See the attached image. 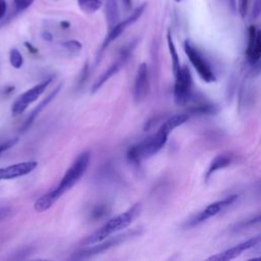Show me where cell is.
<instances>
[{
  "instance_id": "6da1fadb",
  "label": "cell",
  "mask_w": 261,
  "mask_h": 261,
  "mask_svg": "<svg viewBox=\"0 0 261 261\" xmlns=\"http://www.w3.org/2000/svg\"><path fill=\"white\" fill-rule=\"evenodd\" d=\"M140 211H141V205L140 204L134 205L127 211L114 216L113 218L108 220L106 223H104L100 228L95 230L93 233L84 238L80 242V245L87 247V246L97 244L107 239L108 237H111L115 232H118L119 230H122L123 228L128 227L129 224L133 222V219L137 217Z\"/></svg>"
},
{
  "instance_id": "7a4b0ae2",
  "label": "cell",
  "mask_w": 261,
  "mask_h": 261,
  "mask_svg": "<svg viewBox=\"0 0 261 261\" xmlns=\"http://www.w3.org/2000/svg\"><path fill=\"white\" fill-rule=\"evenodd\" d=\"M168 136L169 134L159 127L154 135L144 139L127 151L128 160L134 163H140L142 160L153 156L163 148Z\"/></svg>"
},
{
  "instance_id": "3957f363",
  "label": "cell",
  "mask_w": 261,
  "mask_h": 261,
  "mask_svg": "<svg viewBox=\"0 0 261 261\" xmlns=\"http://www.w3.org/2000/svg\"><path fill=\"white\" fill-rule=\"evenodd\" d=\"M90 159H91V153L89 151H85L81 153L74 159V161L65 171L64 175L62 176L57 187L54 189V191L59 197H61L64 193L69 191L75 184L80 181V179L83 177V175L85 174V172L89 167Z\"/></svg>"
},
{
  "instance_id": "277c9868",
  "label": "cell",
  "mask_w": 261,
  "mask_h": 261,
  "mask_svg": "<svg viewBox=\"0 0 261 261\" xmlns=\"http://www.w3.org/2000/svg\"><path fill=\"white\" fill-rule=\"evenodd\" d=\"M138 233H139L138 230H128L126 232L111 236L110 239H105V240H103V241H101L97 244L87 246L85 249H82L80 251L74 252L69 257V259H71V260H87V259H90L94 256L102 254V253L108 251L109 249H112V248L120 245L121 243H123L127 240H130L132 238L138 236Z\"/></svg>"
},
{
  "instance_id": "5b68a950",
  "label": "cell",
  "mask_w": 261,
  "mask_h": 261,
  "mask_svg": "<svg viewBox=\"0 0 261 261\" xmlns=\"http://www.w3.org/2000/svg\"><path fill=\"white\" fill-rule=\"evenodd\" d=\"M184 49L190 62L196 69L198 75L207 84L216 82V75L209 61L190 40L185 41Z\"/></svg>"
},
{
  "instance_id": "8992f818",
  "label": "cell",
  "mask_w": 261,
  "mask_h": 261,
  "mask_svg": "<svg viewBox=\"0 0 261 261\" xmlns=\"http://www.w3.org/2000/svg\"><path fill=\"white\" fill-rule=\"evenodd\" d=\"M175 82L173 87L174 102L178 106L186 105L192 99L193 77L190 68L187 65L180 67L177 73L174 75Z\"/></svg>"
},
{
  "instance_id": "52a82bcc",
  "label": "cell",
  "mask_w": 261,
  "mask_h": 261,
  "mask_svg": "<svg viewBox=\"0 0 261 261\" xmlns=\"http://www.w3.org/2000/svg\"><path fill=\"white\" fill-rule=\"evenodd\" d=\"M239 196L236 194L226 196L225 198L215 201L211 204H209L208 206H206L202 211H200L199 213H197L194 217H192L188 222H187V226L189 227H194L199 225L200 223L206 221L207 219L217 215L218 213H220L222 210H224L225 208H227L228 206H230L231 204H233L237 200H238Z\"/></svg>"
},
{
  "instance_id": "ba28073f",
  "label": "cell",
  "mask_w": 261,
  "mask_h": 261,
  "mask_svg": "<svg viewBox=\"0 0 261 261\" xmlns=\"http://www.w3.org/2000/svg\"><path fill=\"white\" fill-rule=\"evenodd\" d=\"M146 7H147V3H146V2L142 3L140 6H138V7L135 9V11H134L126 19H124V20H122V21H120V22H117L114 27H112L111 29H109V33L107 34V36H106L105 40L103 41L102 46H101V48H100L98 58H100V55L104 52V50H105L114 40H116V39L124 32V30H125L126 28H128L129 25H132L133 23H135V22L141 17V15L144 13Z\"/></svg>"
},
{
  "instance_id": "9c48e42d",
  "label": "cell",
  "mask_w": 261,
  "mask_h": 261,
  "mask_svg": "<svg viewBox=\"0 0 261 261\" xmlns=\"http://www.w3.org/2000/svg\"><path fill=\"white\" fill-rule=\"evenodd\" d=\"M52 79L45 80L38 85L34 86L33 88L29 89L24 93H22L12 104L11 106V112L13 115H18L24 112V110L28 108L30 104L35 102L47 89V87L50 85Z\"/></svg>"
},
{
  "instance_id": "30bf717a",
  "label": "cell",
  "mask_w": 261,
  "mask_h": 261,
  "mask_svg": "<svg viewBox=\"0 0 261 261\" xmlns=\"http://www.w3.org/2000/svg\"><path fill=\"white\" fill-rule=\"evenodd\" d=\"M133 48H134V44H132L130 46H127L126 48H124L121 51L119 57L93 84L92 91H91L92 93L97 92L110 77H112L115 73H117L123 67V65L127 62V60H128V58L130 56V52H132Z\"/></svg>"
},
{
  "instance_id": "8fae6325",
  "label": "cell",
  "mask_w": 261,
  "mask_h": 261,
  "mask_svg": "<svg viewBox=\"0 0 261 261\" xmlns=\"http://www.w3.org/2000/svg\"><path fill=\"white\" fill-rule=\"evenodd\" d=\"M150 90V75H149V68L147 63L143 62L140 64L137 75L134 83L133 95L134 99L137 103L143 102Z\"/></svg>"
},
{
  "instance_id": "7c38bea8",
  "label": "cell",
  "mask_w": 261,
  "mask_h": 261,
  "mask_svg": "<svg viewBox=\"0 0 261 261\" xmlns=\"http://www.w3.org/2000/svg\"><path fill=\"white\" fill-rule=\"evenodd\" d=\"M246 59L251 66L261 60V30L255 25H251L248 30Z\"/></svg>"
},
{
  "instance_id": "4fadbf2b",
  "label": "cell",
  "mask_w": 261,
  "mask_h": 261,
  "mask_svg": "<svg viewBox=\"0 0 261 261\" xmlns=\"http://www.w3.org/2000/svg\"><path fill=\"white\" fill-rule=\"evenodd\" d=\"M261 244L260 242V238L259 236H256V237H253L249 240H246L244 242H241L239 243L238 245L221 252V253H218L216 255H213L211 257H209L207 260H212V261H227V260H231V259H234L237 258L238 256H240L243 252L245 251H248L252 248H254L255 246Z\"/></svg>"
},
{
  "instance_id": "5bb4252c",
  "label": "cell",
  "mask_w": 261,
  "mask_h": 261,
  "mask_svg": "<svg viewBox=\"0 0 261 261\" xmlns=\"http://www.w3.org/2000/svg\"><path fill=\"white\" fill-rule=\"evenodd\" d=\"M38 165L37 161L29 160L0 168V180L20 177L32 172Z\"/></svg>"
},
{
  "instance_id": "9a60e30c",
  "label": "cell",
  "mask_w": 261,
  "mask_h": 261,
  "mask_svg": "<svg viewBox=\"0 0 261 261\" xmlns=\"http://www.w3.org/2000/svg\"><path fill=\"white\" fill-rule=\"evenodd\" d=\"M232 161V155L229 153H222L217 155L216 157H214V159L211 161L205 175V181H208L210 179V177L218 170L223 169L225 167H227Z\"/></svg>"
},
{
  "instance_id": "2e32d148",
  "label": "cell",
  "mask_w": 261,
  "mask_h": 261,
  "mask_svg": "<svg viewBox=\"0 0 261 261\" xmlns=\"http://www.w3.org/2000/svg\"><path fill=\"white\" fill-rule=\"evenodd\" d=\"M60 89H61V85L57 86L40 104H38V106L31 112V114L29 115V117H28L27 120L24 121L23 125L21 126V130H22V132L27 130V129L32 125V123L35 121V119L38 117V115L45 109V107L51 102V100H53V99L55 98V96L58 94V92H59Z\"/></svg>"
},
{
  "instance_id": "e0dca14e",
  "label": "cell",
  "mask_w": 261,
  "mask_h": 261,
  "mask_svg": "<svg viewBox=\"0 0 261 261\" xmlns=\"http://www.w3.org/2000/svg\"><path fill=\"white\" fill-rule=\"evenodd\" d=\"M60 197L56 194V192L54 190H51L50 192L46 193L45 195L41 196L40 198H38L35 203H34V209L37 212H45L48 209H50L55 202L59 199Z\"/></svg>"
},
{
  "instance_id": "ac0fdd59",
  "label": "cell",
  "mask_w": 261,
  "mask_h": 261,
  "mask_svg": "<svg viewBox=\"0 0 261 261\" xmlns=\"http://www.w3.org/2000/svg\"><path fill=\"white\" fill-rule=\"evenodd\" d=\"M105 15L108 28L111 29L118 22L119 10L117 0H105Z\"/></svg>"
},
{
  "instance_id": "d6986e66",
  "label": "cell",
  "mask_w": 261,
  "mask_h": 261,
  "mask_svg": "<svg viewBox=\"0 0 261 261\" xmlns=\"http://www.w3.org/2000/svg\"><path fill=\"white\" fill-rule=\"evenodd\" d=\"M190 118V113H179V114H174L167 118L162 124L161 128L165 130L167 134H170L174 128L180 126L185 122H187Z\"/></svg>"
},
{
  "instance_id": "ffe728a7",
  "label": "cell",
  "mask_w": 261,
  "mask_h": 261,
  "mask_svg": "<svg viewBox=\"0 0 261 261\" xmlns=\"http://www.w3.org/2000/svg\"><path fill=\"white\" fill-rule=\"evenodd\" d=\"M166 40H167V46H168V50H169L170 57H171L172 71H173V74L175 75V74L177 73V71L180 69L181 65H180V62H179V57H178V54H177L175 45H174V43H173V40H172V37H171V34H170L169 31L167 32Z\"/></svg>"
},
{
  "instance_id": "44dd1931",
  "label": "cell",
  "mask_w": 261,
  "mask_h": 261,
  "mask_svg": "<svg viewBox=\"0 0 261 261\" xmlns=\"http://www.w3.org/2000/svg\"><path fill=\"white\" fill-rule=\"evenodd\" d=\"M217 110L218 109H217L216 105L206 102V101H201V102H198L195 105H193L190 109V112L211 115V114H215L217 112Z\"/></svg>"
},
{
  "instance_id": "7402d4cb",
  "label": "cell",
  "mask_w": 261,
  "mask_h": 261,
  "mask_svg": "<svg viewBox=\"0 0 261 261\" xmlns=\"http://www.w3.org/2000/svg\"><path fill=\"white\" fill-rule=\"evenodd\" d=\"M77 5L84 12L93 13L102 6V0H77Z\"/></svg>"
},
{
  "instance_id": "603a6c76",
  "label": "cell",
  "mask_w": 261,
  "mask_h": 261,
  "mask_svg": "<svg viewBox=\"0 0 261 261\" xmlns=\"http://www.w3.org/2000/svg\"><path fill=\"white\" fill-rule=\"evenodd\" d=\"M261 223V212L256 214L255 216L251 217V218H248L240 223H238L236 226H234V230H240V229H245V228H248V227H251V226H254L256 224H259Z\"/></svg>"
},
{
  "instance_id": "cb8c5ba5",
  "label": "cell",
  "mask_w": 261,
  "mask_h": 261,
  "mask_svg": "<svg viewBox=\"0 0 261 261\" xmlns=\"http://www.w3.org/2000/svg\"><path fill=\"white\" fill-rule=\"evenodd\" d=\"M9 61H10V64L14 67V68H20L22 63H23V59H22V56L20 54V52L13 48L10 50L9 52Z\"/></svg>"
},
{
  "instance_id": "d4e9b609",
  "label": "cell",
  "mask_w": 261,
  "mask_h": 261,
  "mask_svg": "<svg viewBox=\"0 0 261 261\" xmlns=\"http://www.w3.org/2000/svg\"><path fill=\"white\" fill-rule=\"evenodd\" d=\"M14 214V209L7 205H0V223L6 221Z\"/></svg>"
},
{
  "instance_id": "484cf974",
  "label": "cell",
  "mask_w": 261,
  "mask_h": 261,
  "mask_svg": "<svg viewBox=\"0 0 261 261\" xmlns=\"http://www.w3.org/2000/svg\"><path fill=\"white\" fill-rule=\"evenodd\" d=\"M65 49H67L68 51L70 52H79L81 51L83 45L81 42L76 41V40H68V41H65L61 44Z\"/></svg>"
},
{
  "instance_id": "4316f807",
  "label": "cell",
  "mask_w": 261,
  "mask_h": 261,
  "mask_svg": "<svg viewBox=\"0 0 261 261\" xmlns=\"http://www.w3.org/2000/svg\"><path fill=\"white\" fill-rule=\"evenodd\" d=\"M261 15V0H254L252 10H251V18L256 19Z\"/></svg>"
},
{
  "instance_id": "83f0119b",
  "label": "cell",
  "mask_w": 261,
  "mask_h": 261,
  "mask_svg": "<svg viewBox=\"0 0 261 261\" xmlns=\"http://www.w3.org/2000/svg\"><path fill=\"white\" fill-rule=\"evenodd\" d=\"M14 1V5H15V9L16 11H22L24 9H27L28 7H30L34 0H13Z\"/></svg>"
},
{
  "instance_id": "f1b7e54d",
  "label": "cell",
  "mask_w": 261,
  "mask_h": 261,
  "mask_svg": "<svg viewBox=\"0 0 261 261\" xmlns=\"http://www.w3.org/2000/svg\"><path fill=\"white\" fill-rule=\"evenodd\" d=\"M248 6H249V0H238V11L242 18H245L248 12Z\"/></svg>"
},
{
  "instance_id": "f546056e",
  "label": "cell",
  "mask_w": 261,
  "mask_h": 261,
  "mask_svg": "<svg viewBox=\"0 0 261 261\" xmlns=\"http://www.w3.org/2000/svg\"><path fill=\"white\" fill-rule=\"evenodd\" d=\"M17 143V138H14V139H10L2 144H0V154H2L3 152H5L6 150L10 149L11 147H13L15 144Z\"/></svg>"
},
{
  "instance_id": "4dcf8cb0",
  "label": "cell",
  "mask_w": 261,
  "mask_h": 261,
  "mask_svg": "<svg viewBox=\"0 0 261 261\" xmlns=\"http://www.w3.org/2000/svg\"><path fill=\"white\" fill-rule=\"evenodd\" d=\"M222 2L223 5H225V7L231 11L232 13H236L237 12V9H238V4H237V0H220Z\"/></svg>"
},
{
  "instance_id": "1f68e13d",
  "label": "cell",
  "mask_w": 261,
  "mask_h": 261,
  "mask_svg": "<svg viewBox=\"0 0 261 261\" xmlns=\"http://www.w3.org/2000/svg\"><path fill=\"white\" fill-rule=\"evenodd\" d=\"M7 4L5 0H0V19H2L6 13Z\"/></svg>"
},
{
  "instance_id": "d6a6232c",
  "label": "cell",
  "mask_w": 261,
  "mask_h": 261,
  "mask_svg": "<svg viewBox=\"0 0 261 261\" xmlns=\"http://www.w3.org/2000/svg\"><path fill=\"white\" fill-rule=\"evenodd\" d=\"M42 38H43L45 41H52L53 36H52L51 33H49V32H44V33H42Z\"/></svg>"
},
{
  "instance_id": "836d02e7",
  "label": "cell",
  "mask_w": 261,
  "mask_h": 261,
  "mask_svg": "<svg viewBox=\"0 0 261 261\" xmlns=\"http://www.w3.org/2000/svg\"><path fill=\"white\" fill-rule=\"evenodd\" d=\"M122 2H123V4L125 5V7L127 9L132 8V0H122Z\"/></svg>"
},
{
  "instance_id": "e575fe53",
  "label": "cell",
  "mask_w": 261,
  "mask_h": 261,
  "mask_svg": "<svg viewBox=\"0 0 261 261\" xmlns=\"http://www.w3.org/2000/svg\"><path fill=\"white\" fill-rule=\"evenodd\" d=\"M61 27L63 28V29H67V28H69V25H70V23L68 22V21H61Z\"/></svg>"
},
{
  "instance_id": "d590c367",
  "label": "cell",
  "mask_w": 261,
  "mask_h": 261,
  "mask_svg": "<svg viewBox=\"0 0 261 261\" xmlns=\"http://www.w3.org/2000/svg\"><path fill=\"white\" fill-rule=\"evenodd\" d=\"M252 260H261V256H259V257H254V258H252Z\"/></svg>"
},
{
  "instance_id": "8d00e7d4",
  "label": "cell",
  "mask_w": 261,
  "mask_h": 261,
  "mask_svg": "<svg viewBox=\"0 0 261 261\" xmlns=\"http://www.w3.org/2000/svg\"><path fill=\"white\" fill-rule=\"evenodd\" d=\"M174 1H175V2H181L182 0H174Z\"/></svg>"
},
{
  "instance_id": "74e56055",
  "label": "cell",
  "mask_w": 261,
  "mask_h": 261,
  "mask_svg": "<svg viewBox=\"0 0 261 261\" xmlns=\"http://www.w3.org/2000/svg\"><path fill=\"white\" fill-rule=\"evenodd\" d=\"M259 236V238H260V242H261V233L260 234H258Z\"/></svg>"
}]
</instances>
